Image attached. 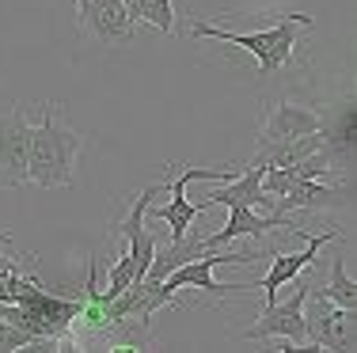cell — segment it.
I'll list each match as a JSON object with an SVG mask.
<instances>
[{"label":"cell","mask_w":357,"mask_h":353,"mask_svg":"<svg viewBox=\"0 0 357 353\" xmlns=\"http://www.w3.org/2000/svg\"><path fill=\"white\" fill-rule=\"evenodd\" d=\"M84 152V137L65 122L61 103L42 107V122L31 125V148H27V182L35 187H73L76 164Z\"/></svg>","instance_id":"6da1fadb"},{"label":"cell","mask_w":357,"mask_h":353,"mask_svg":"<svg viewBox=\"0 0 357 353\" xmlns=\"http://www.w3.org/2000/svg\"><path fill=\"white\" fill-rule=\"evenodd\" d=\"M296 27H312V15H304V12L282 15V19H278L274 27H266V31H225V27H213V23H202L198 19L190 27V35L217 38V42H228V46L251 49L262 77H274L289 57H293V49L301 46V42H296Z\"/></svg>","instance_id":"7a4b0ae2"},{"label":"cell","mask_w":357,"mask_h":353,"mask_svg":"<svg viewBox=\"0 0 357 353\" xmlns=\"http://www.w3.org/2000/svg\"><path fill=\"white\" fill-rule=\"evenodd\" d=\"M225 262H236V266H248L255 262V255L251 251H202L198 258H186L183 266H175V270H167L164 277H160V285H164L167 292H175L178 289H198V292H209V297H228V292H243V289H251V285H220L213 281V270L217 266H225Z\"/></svg>","instance_id":"3957f363"},{"label":"cell","mask_w":357,"mask_h":353,"mask_svg":"<svg viewBox=\"0 0 357 353\" xmlns=\"http://www.w3.org/2000/svg\"><path fill=\"white\" fill-rule=\"evenodd\" d=\"M296 292L293 300H285V304H274L270 300V308L259 315V323H251L248 331H243V338L248 342H285L289 350H316L308 342V323H304V297H308V281H301V277H293Z\"/></svg>","instance_id":"277c9868"},{"label":"cell","mask_w":357,"mask_h":353,"mask_svg":"<svg viewBox=\"0 0 357 353\" xmlns=\"http://www.w3.org/2000/svg\"><path fill=\"white\" fill-rule=\"evenodd\" d=\"M198 179L225 182V179H232V171H228V167H186V171H167V190H172V201L152 209V217L167 224V243L183 240V235L190 232V224L198 221V217H206V205H190V201H186V187H190V182H198Z\"/></svg>","instance_id":"5b68a950"},{"label":"cell","mask_w":357,"mask_h":353,"mask_svg":"<svg viewBox=\"0 0 357 353\" xmlns=\"http://www.w3.org/2000/svg\"><path fill=\"white\" fill-rule=\"evenodd\" d=\"M354 315L357 312H346V308L331 304L316 285H308L304 323H308V342L316 350H335V353L354 350Z\"/></svg>","instance_id":"8992f818"},{"label":"cell","mask_w":357,"mask_h":353,"mask_svg":"<svg viewBox=\"0 0 357 353\" xmlns=\"http://www.w3.org/2000/svg\"><path fill=\"white\" fill-rule=\"evenodd\" d=\"M274 228H282V232H296V221L289 213H270V217H262L259 209H251V205H228V221L220 224L217 232H209V235H198V247L202 251H213V247H228L232 240H240V235H251V240H266Z\"/></svg>","instance_id":"52a82bcc"},{"label":"cell","mask_w":357,"mask_h":353,"mask_svg":"<svg viewBox=\"0 0 357 353\" xmlns=\"http://www.w3.org/2000/svg\"><path fill=\"white\" fill-rule=\"evenodd\" d=\"M76 27L103 46H122L137 35V23L126 15L122 0H76Z\"/></svg>","instance_id":"ba28073f"},{"label":"cell","mask_w":357,"mask_h":353,"mask_svg":"<svg viewBox=\"0 0 357 353\" xmlns=\"http://www.w3.org/2000/svg\"><path fill=\"white\" fill-rule=\"evenodd\" d=\"M27 148H31V122L15 103L0 114V190H15L27 182Z\"/></svg>","instance_id":"9c48e42d"},{"label":"cell","mask_w":357,"mask_h":353,"mask_svg":"<svg viewBox=\"0 0 357 353\" xmlns=\"http://www.w3.org/2000/svg\"><path fill=\"white\" fill-rule=\"evenodd\" d=\"M296 232H301L304 240H308V247H304L301 255H274V258H270V274L259 281V289H262V297H266V304L274 300V292L282 289V285H289L293 277H301L304 266H312V262H316V255L323 251V243L338 240V228H327L323 235H312L308 228H301V224H296ZM296 232H293V235H296Z\"/></svg>","instance_id":"30bf717a"},{"label":"cell","mask_w":357,"mask_h":353,"mask_svg":"<svg viewBox=\"0 0 357 353\" xmlns=\"http://www.w3.org/2000/svg\"><path fill=\"white\" fill-rule=\"evenodd\" d=\"M319 130H323V118L312 107L278 103L266 114V122H262L259 141H289V137H304V133H319Z\"/></svg>","instance_id":"8fae6325"},{"label":"cell","mask_w":357,"mask_h":353,"mask_svg":"<svg viewBox=\"0 0 357 353\" xmlns=\"http://www.w3.org/2000/svg\"><path fill=\"white\" fill-rule=\"evenodd\" d=\"M346 194H350L346 187H327L323 179H301V182H289L282 194L274 198V213H301V209L338 205V201H346Z\"/></svg>","instance_id":"7c38bea8"},{"label":"cell","mask_w":357,"mask_h":353,"mask_svg":"<svg viewBox=\"0 0 357 353\" xmlns=\"http://www.w3.org/2000/svg\"><path fill=\"white\" fill-rule=\"evenodd\" d=\"M259 175H262V167L248 164V171H243V175H232V179H225L217 190H209L202 205H206V209H213V205H251V209H262V201H266V198H262Z\"/></svg>","instance_id":"4fadbf2b"},{"label":"cell","mask_w":357,"mask_h":353,"mask_svg":"<svg viewBox=\"0 0 357 353\" xmlns=\"http://www.w3.org/2000/svg\"><path fill=\"white\" fill-rule=\"evenodd\" d=\"M122 4H126V15L133 23H149L160 35H172L175 31V4L172 0H122Z\"/></svg>","instance_id":"5bb4252c"},{"label":"cell","mask_w":357,"mask_h":353,"mask_svg":"<svg viewBox=\"0 0 357 353\" xmlns=\"http://www.w3.org/2000/svg\"><path fill=\"white\" fill-rule=\"evenodd\" d=\"M319 292L331 300V304L346 308V312H357V285L350 281L342 258H335V262H331V277H327V285H319Z\"/></svg>","instance_id":"9a60e30c"},{"label":"cell","mask_w":357,"mask_h":353,"mask_svg":"<svg viewBox=\"0 0 357 353\" xmlns=\"http://www.w3.org/2000/svg\"><path fill=\"white\" fill-rule=\"evenodd\" d=\"M0 243H4V247H12L15 240H12V235H8V232H0Z\"/></svg>","instance_id":"2e32d148"}]
</instances>
